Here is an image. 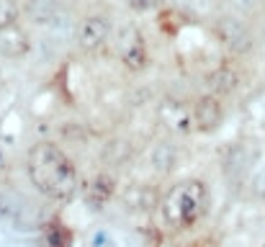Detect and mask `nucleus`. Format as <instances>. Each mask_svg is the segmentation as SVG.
Here are the masks:
<instances>
[{
  "label": "nucleus",
  "instance_id": "nucleus-6",
  "mask_svg": "<svg viewBox=\"0 0 265 247\" xmlns=\"http://www.w3.org/2000/svg\"><path fill=\"white\" fill-rule=\"evenodd\" d=\"M113 196V180L108 175H98L85 191V204L90 209H103L108 204V198Z\"/></svg>",
  "mask_w": 265,
  "mask_h": 247
},
{
  "label": "nucleus",
  "instance_id": "nucleus-5",
  "mask_svg": "<svg viewBox=\"0 0 265 247\" xmlns=\"http://www.w3.org/2000/svg\"><path fill=\"white\" fill-rule=\"evenodd\" d=\"M119 54L121 62L131 70H144L147 65V49H144V41L137 34L134 28H124L121 31V39H119Z\"/></svg>",
  "mask_w": 265,
  "mask_h": 247
},
{
  "label": "nucleus",
  "instance_id": "nucleus-10",
  "mask_svg": "<svg viewBox=\"0 0 265 247\" xmlns=\"http://www.w3.org/2000/svg\"><path fill=\"white\" fill-rule=\"evenodd\" d=\"M250 191H253V196H255V198L265 201V167H263V170H258V173L253 175V183H250Z\"/></svg>",
  "mask_w": 265,
  "mask_h": 247
},
{
  "label": "nucleus",
  "instance_id": "nucleus-4",
  "mask_svg": "<svg viewBox=\"0 0 265 247\" xmlns=\"http://www.w3.org/2000/svg\"><path fill=\"white\" fill-rule=\"evenodd\" d=\"M224 119V108L219 96H201L193 106V126L203 134L219 129V124Z\"/></svg>",
  "mask_w": 265,
  "mask_h": 247
},
{
  "label": "nucleus",
  "instance_id": "nucleus-1",
  "mask_svg": "<svg viewBox=\"0 0 265 247\" xmlns=\"http://www.w3.org/2000/svg\"><path fill=\"white\" fill-rule=\"evenodd\" d=\"M28 178L52 198H72L78 191V170L57 144H36L28 152Z\"/></svg>",
  "mask_w": 265,
  "mask_h": 247
},
{
  "label": "nucleus",
  "instance_id": "nucleus-2",
  "mask_svg": "<svg viewBox=\"0 0 265 247\" xmlns=\"http://www.w3.org/2000/svg\"><path fill=\"white\" fill-rule=\"evenodd\" d=\"M209 206V191L201 180H183L165 196L163 216L175 229H190L206 214Z\"/></svg>",
  "mask_w": 265,
  "mask_h": 247
},
{
  "label": "nucleus",
  "instance_id": "nucleus-3",
  "mask_svg": "<svg viewBox=\"0 0 265 247\" xmlns=\"http://www.w3.org/2000/svg\"><path fill=\"white\" fill-rule=\"evenodd\" d=\"M111 36V21L106 15H88L78 28V41L85 52H95Z\"/></svg>",
  "mask_w": 265,
  "mask_h": 247
},
{
  "label": "nucleus",
  "instance_id": "nucleus-7",
  "mask_svg": "<svg viewBox=\"0 0 265 247\" xmlns=\"http://www.w3.org/2000/svg\"><path fill=\"white\" fill-rule=\"evenodd\" d=\"M209 88L214 90V96H227V93H232L234 88H237V72H234L232 67H219L209 75Z\"/></svg>",
  "mask_w": 265,
  "mask_h": 247
},
{
  "label": "nucleus",
  "instance_id": "nucleus-9",
  "mask_svg": "<svg viewBox=\"0 0 265 247\" xmlns=\"http://www.w3.org/2000/svg\"><path fill=\"white\" fill-rule=\"evenodd\" d=\"M8 26H16V10L8 0H0V31Z\"/></svg>",
  "mask_w": 265,
  "mask_h": 247
},
{
  "label": "nucleus",
  "instance_id": "nucleus-8",
  "mask_svg": "<svg viewBox=\"0 0 265 247\" xmlns=\"http://www.w3.org/2000/svg\"><path fill=\"white\" fill-rule=\"evenodd\" d=\"M47 237H49L52 247H70L72 245V232L67 227H62L60 222L47 224Z\"/></svg>",
  "mask_w": 265,
  "mask_h": 247
},
{
  "label": "nucleus",
  "instance_id": "nucleus-11",
  "mask_svg": "<svg viewBox=\"0 0 265 247\" xmlns=\"http://www.w3.org/2000/svg\"><path fill=\"white\" fill-rule=\"evenodd\" d=\"M129 5L134 8V10H155V8H160L163 5V0H129Z\"/></svg>",
  "mask_w": 265,
  "mask_h": 247
},
{
  "label": "nucleus",
  "instance_id": "nucleus-12",
  "mask_svg": "<svg viewBox=\"0 0 265 247\" xmlns=\"http://www.w3.org/2000/svg\"><path fill=\"white\" fill-rule=\"evenodd\" d=\"M0 165H3V154H0Z\"/></svg>",
  "mask_w": 265,
  "mask_h": 247
}]
</instances>
